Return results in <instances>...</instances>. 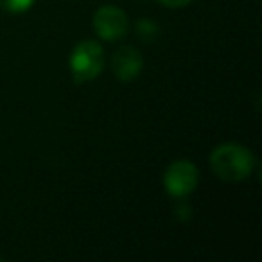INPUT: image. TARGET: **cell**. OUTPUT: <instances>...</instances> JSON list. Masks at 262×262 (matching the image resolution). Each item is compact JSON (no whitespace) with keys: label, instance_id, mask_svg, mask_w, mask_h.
Returning <instances> with one entry per match:
<instances>
[{"label":"cell","instance_id":"6da1fadb","mask_svg":"<svg viewBox=\"0 0 262 262\" xmlns=\"http://www.w3.org/2000/svg\"><path fill=\"white\" fill-rule=\"evenodd\" d=\"M210 167L214 174L225 182H241L253 172L255 157L248 147L235 142H226L212 151Z\"/></svg>","mask_w":262,"mask_h":262},{"label":"cell","instance_id":"7a4b0ae2","mask_svg":"<svg viewBox=\"0 0 262 262\" xmlns=\"http://www.w3.org/2000/svg\"><path fill=\"white\" fill-rule=\"evenodd\" d=\"M70 74L74 83L83 84L94 81L104 69V51L94 40L79 41L70 54Z\"/></svg>","mask_w":262,"mask_h":262},{"label":"cell","instance_id":"3957f363","mask_svg":"<svg viewBox=\"0 0 262 262\" xmlns=\"http://www.w3.org/2000/svg\"><path fill=\"white\" fill-rule=\"evenodd\" d=\"M200 172L189 160H176L165 169L164 187L172 198H187L196 190Z\"/></svg>","mask_w":262,"mask_h":262},{"label":"cell","instance_id":"277c9868","mask_svg":"<svg viewBox=\"0 0 262 262\" xmlns=\"http://www.w3.org/2000/svg\"><path fill=\"white\" fill-rule=\"evenodd\" d=\"M129 20L127 15L117 6H102L94 15V31L106 41H117L126 36Z\"/></svg>","mask_w":262,"mask_h":262},{"label":"cell","instance_id":"5b68a950","mask_svg":"<svg viewBox=\"0 0 262 262\" xmlns=\"http://www.w3.org/2000/svg\"><path fill=\"white\" fill-rule=\"evenodd\" d=\"M142 69H144V58L139 49L126 45V47H120L113 54L112 70L119 81H124V83L135 81L140 76Z\"/></svg>","mask_w":262,"mask_h":262},{"label":"cell","instance_id":"8992f818","mask_svg":"<svg viewBox=\"0 0 262 262\" xmlns=\"http://www.w3.org/2000/svg\"><path fill=\"white\" fill-rule=\"evenodd\" d=\"M34 0H0V8L13 15H20L33 8Z\"/></svg>","mask_w":262,"mask_h":262},{"label":"cell","instance_id":"52a82bcc","mask_svg":"<svg viewBox=\"0 0 262 262\" xmlns=\"http://www.w3.org/2000/svg\"><path fill=\"white\" fill-rule=\"evenodd\" d=\"M137 33L144 41H153L155 36L158 34V26L151 20H140L137 24Z\"/></svg>","mask_w":262,"mask_h":262},{"label":"cell","instance_id":"ba28073f","mask_svg":"<svg viewBox=\"0 0 262 262\" xmlns=\"http://www.w3.org/2000/svg\"><path fill=\"white\" fill-rule=\"evenodd\" d=\"M158 2L167 6V8H185V6H189L192 0H158Z\"/></svg>","mask_w":262,"mask_h":262}]
</instances>
